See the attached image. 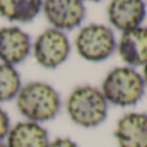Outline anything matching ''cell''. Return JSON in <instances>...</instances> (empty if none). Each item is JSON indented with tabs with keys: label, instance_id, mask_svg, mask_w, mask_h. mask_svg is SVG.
Returning a JSON list of instances; mask_svg holds the SVG:
<instances>
[{
	"label": "cell",
	"instance_id": "cell-6",
	"mask_svg": "<svg viewBox=\"0 0 147 147\" xmlns=\"http://www.w3.org/2000/svg\"><path fill=\"white\" fill-rule=\"evenodd\" d=\"M43 13L57 30H73L82 24L86 7L82 0H43Z\"/></svg>",
	"mask_w": 147,
	"mask_h": 147
},
{
	"label": "cell",
	"instance_id": "cell-8",
	"mask_svg": "<svg viewBox=\"0 0 147 147\" xmlns=\"http://www.w3.org/2000/svg\"><path fill=\"white\" fill-rule=\"evenodd\" d=\"M111 25L120 31L139 28L146 17L144 0H111L107 8Z\"/></svg>",
	"mask_w": 147,
	"mask_h": 147
},
{
	"label": "cell",
	"instance_id": "cell-2",
	"mask_svg": "<svg viewBox=\"0 0 147 147\" xmlns=\"http://www.w3.org/2000/svg\"><path fill=\"white\" fill-rule=\"evenodd\" d=\"M67 113L69 119L81 128H96L106 121L108 102L100 89L90 85L78 86L67 99Z\"/></svg>",
	"mask_w": 147,
	"mask_h": 147
},
{
	"label": "cell",
	"instance_id": "cell-17",
	"mask_svg": "<svg viewBox=\"0 0 147 147\" xmlns=\"http://www.w3.org/2000/svg\"><path fill=\"white\" fill-rule=\"evenodd\" d=\"M83 3H85V1H92V3H98V1H100V0H82Z\"/></svg>",
	"mask_w": 147,
	"mask_h": 147
},
{
	"label": "cell",
	"instance_id": "cell-4",
	"mask_svg": "<svg viewBox=\"0 0 147 147\" xmlns=\"http://www.w3.org/2000/svg\"><path fill=\"white\" fill-rule=\"evenodd\" d=\"M76 50L82 59L100 63L109 59L117 48L115 33L102 24H90L80 30L76 36Z\"/></svg>",
	"mask_w": 147,
	"mask_h": 147
},
{
	"label": "cell",
	"instance_id": "cell-14",
	"mask_svg": "<svg viewBox=\"0 0 147 147\" xmlns=\"http://www.w3.org/2000/svg\"><path fill=\"white\" fill-rule=\"evenodd\" d=\"M11 129V120L9 116L3 108L0 106V142H3L7 138Z\"/></svg>",
	"mask_w": 147,
	"mask_h": 147
},
{
	"label": "cell",
	"instance_id": "cell-3",
	"mask_svg": "<svg viewBox=\"0 0 147 147\" xmlns=\"http://www.w3.org/2000/svg\"><path fill=\"white\" fill-rule=\"evenodd\" d=\"M146 83L136 68L117 67L109 70L102 82V94L108 104L131 107L143 98Z\"/></svg>",
	"mask_w": 147,
	"mask_h": 147
},
{
	"label": "cell",
	"instance_id": "cell-11",
	"mask_svg": "<svg viewBox=\"0 0 147 147\" xmlns=\"http://www.w3.org/2000/svg\"><path fill=\"white\" fill-rule=\"evenodd\" d=\"M7 147H48V131L40 124L20 121L11 126L7 136Z\"/></svg>",
	"mask_w": 147,
	"mask_h": 147
},
{
	"label": "cell",
	"instance_id": "cell-7",
	"mask_svg": "<svg viewBox=\"0 0 147 147\" xmlns=\"http://www.w3.org/2000/svg\"><path fill=\"white\" fill-rule=\"evenodd\" d=\"M31 48L30 35L21 28L5 26L0 29V63L16 67L28 59Z\"/></svg>",
	"mask_w": 147,
	"mask_h": 147
},
{
	"label": "cell",
	"instance_id": "cell-18",
	"mask_svg": "<svg viewBox=\"0 0 147 147\" xmlns=\"http://www.w3.org/2000/svg\"><path fill=\"white\" fill-rule=\"evenodd\" d=\"M0 147H7V144L3 143V142H0Z\"/></svg>",
	"mask_w": 147,
	"mask_h": 147
},
{
	"label": "cell",
	"instance_id": "cell-1",
	"mask_svg": "<svg viewBox=\"0 0 147 147\" xmlns=\"http://www.w3.org/2000/svg\"><path fill=\"white\" fill-rule=\"evenodd\" d=\"M18 112L28 121L46 122L53 120L63 106L57 90L47 82L34 81L22 85L16 96Z\"/></svg>",
	"mask_w": 147,
	"mask_h": 147
},
{
	"label": "cell",
	"instance_id": "cell-5",
	"mask_svg": "<svg viewBox=\"0 0 147 147\" xmlns=\"http://www.w3.org/2000/svg\"><path fill=\"white\" fill-rule=\"evenodd\" d=\"M70 53V42L64 31L47 29L39 34L33 45L35 61L46 69H56L64 64Z\"/></svg>",
	"mask_w": 147,
	"mask_h": 147
},
{
	"label": "cell",
	"instance_id": "cell-9",
	"mask_svg": "<svg viewBox=\"0 0 147 147\" xmlns=\"http://www.w3.org/2000/svg\"><path fill=\"white\" fill-rule=\"evenodd\" d=\"M115 138L119 147H147V113L129 112L120 117Z\"/></svg>",
	"mask_w": 147,
	"mask_h": 147
},
{
	"label": "cell",
	"instance_id": "cell-13",
	"mask_svg": "<svg viewBox=\"0 0 147 147\" xmlns=\"http://www.w3.org/2000/svg\"><path fill=\"white\" fill-rule=\"evenodd\" d=\"M22 87V81L16 67L0 63V103L16 99Z\"/></svg>",
	"mask_w": 147,
	"mask_h": 147
},
{
	"label": "cell",
	"instance_id": "cell-12",
	"mask_svg": "<svg viewBox=\"0 0 147 147\" xmlns=\"http://www.w3.org/2000/svg\"><path fill=\"white\" fill-rule=\"evenodd\" d=\"M42 7L43 0H0V16L11 22H31Z\"/></svg>",
	"mask_w": 147,
	"mask_h": 147
},
{
	"label": "cell",
	"instance_id": "cell-15",
	"mask_svg": "<svg viewBox=\"0 0 147 147\" xmlns=\"http://www.w3.org/2000/svg\"><path fill=\"white\" fill-rule=\"evenodd\" d=\"M48 147H78V144L68 137H59L53 141H50Z\"/></svg>",
	"mask_w": 147,
	"mask_h": 147
},
{
	"label": "cell",
	"instance_id": "cell-16",
	"mask_svg": "<svg viewBox=\"0 0 147 147\" xmlns=\"http://www.w3.org/2000/svg\"><path fill=\"white\" fill-rule=\"evenodd\" d=\"M142 77H143V81H144V83H146V86H147V63L143 65V74H142Z\"/></svg>",
	"mask_w": 147,
	"mask_h": 147
},
{
	"label": "cell",
	"instance_id": "cell-10",
	"mask_svg": "<svg viewBox=\"0 0 147 147\" xmlns=\"http://www.w3.org/2000/svg\"><path fill=\"white\" fill-rule=\"evenodd\" d=\"M116 50L128 67H143L147 63V28L139 26L124 31Z\"/></svg>",
	"mask_w": 147,
	"mask_h": 147
}]
</instances>
